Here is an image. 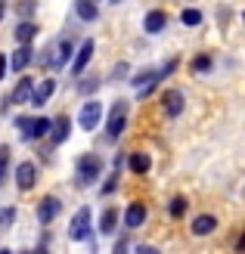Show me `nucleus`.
<instances>
[{"mask_svg":"<svg viewBox=\"0 0 245 254\" xmlns=\"http://www.w3.org/2000/svg\"><path fill=\"white\" fill-rule=\"evenodd\" d=\"M102 158L96 155V152H84V155H78V161H75V186L78 189H87V186H93L99 180V174H102Z\"/></svg>","mask_w":245,"mask_h":254,"instance_id":"obj_1","label":"nucleus"},{"mask_svg":"<svg viewBox=\"0 0 245 254\" xmlns=\"http://www.w3.org/2000/svg\"><path fill=\"white\" fill-rule=\"evenodd\" d=\"M47 50H50V56H47V53L41 56V65L59 71V68L72 59V53H75V41H72V37H59V41H56L53 47H47Z\"/></svg>","mask_w":245,"mask_h":254,"instance_id":"obj_2","label":"nucleus"},{"mask_svg":"<svg viewBox=\"0 0 245 254\" xmlns=\"http://www.w3.org/2000/svg\"><path fill=\"white\" fill-rule=\"evenodd\" d=\"M127 127V103L124 99H115L112 109H109V118H106V139L109 143H115Z\"/></svg>","mask_w":245,"mask_h":254,"instance_id":"obj_3","label":"nucleus"},{"mask_svg":"<svg viewBox=\"0 0 245 254\" xmlns=\"http://www.w3.org/2000/svg\"><path fill=\"white\" fill-rule=\"evenodd\" d=\"M93 236V226H90V208H78V214L72 217V226H69V239L72 242H87Z\"/></svg>","mask_w":245,"mask_h":254,"instance_id":"obj_4","label":"nucleus"},{"mask_svg":"<svg viewBox=\"0 0 245 254\" xmlns=\"http://www.w3.org/2000/svg\"><path fill=\"white\" fill-rule=\"evenodd\" d=\"M102 121V103L99 99H87V103L81 106L78 112V124H81V130H96V124Z\"/></svg>","mask_w":245,"mask_h":254,"instance_id":"obj_5","label":"nucleus"},{"mask_svg":"<svg viewBox=\"0 0 245 254\" xmlns=\"http://www.w3.org/2000/svg\"><path fill=\"white\" fill-rule=\"evenodd\" d=\"M37 223H44V226H50L59 214H62V201L56 198V195H47V198H41L37 201Z\"/></svg>","mask_w":245,"mask_h":254,"instance_id":"obj_6","label":"nucleus"},{"mask_svg":"<svg viewBox=\"0 0 245 254\" xmlns=\"http://www.w3.org/2000/svg\"><path fill=\"white\" fill-rule=\"evenodd\" d=\"M16 186H19V192H28V189L37 186V164L34 161H22L16 168Z\"/></svg>","mask_w":245,"mask_h":254,"instance_id":"obj_7","label":"nucleus"},{"mask_svg":"<svg viewBox=\"0 0 245 254\" xmlns=\"http://www.w3.org/2000/svg\"><path fill=\"white\" fill-rule=\"evenodd\" d=\"M56 93V81L53 78H47V81H41L37 87H31V96H28V103L34 106V109H44L47 103H50V96Z\"/></svg>","mask_w":245,"mask_h":254,"instance_id":"obj_8","label":"nucleus"},{"mask_svg":"<svg viewBox=\"0 0 245 254\" xmlns=\"http://www.w3.org/2000/svg\"><path fill=\"white\" fill-rule=\"evenodd\" d=\"M146 217H149V211H146L143 201H131L127 211H124V226L127 230H140V226L146 223Z\"/></svg>","mask_w":245,"mask_h":254,"instance_id":"obj_9","label":"nucleus"},{"mask_svg":"<svg viewBox=\"0 0 245 254\" xmlns=\"http://www.w3.org/2000/svg\"><path fill=\"white\" fill-rule=\"evenodd\" d=\"M162 103H164L167 118H180V115H183V109H186V99H183L180 90H164L162 93Z\"/></svg>","mask_w":245,"mask_h":254,"instance_id":"obj_10","label":"nucleus"},{"mask_svg":"<svg viewBox=\"0 0 245 254\" xmlns=\"http://www.w3.org/2000/svg\"><path fill=\"white\" fill-rule=\"evenodd\" d=\"M69 130H72V118H66V115H59V118H53V124H50V146H62L69 139Z\"/></svg>","mask_w":245,"mask_h":254,"instance_id":"obj_11","label":"nucleus"},{"mask_svg":"<svg viewBox=\"0 0 245 254\" xmlns=\"http://www.w3.org/2000/svg\"><path fill=\"white\" fill-rule=\"evenodd\" d=\"M90 56H93V41H81V47H75V59H72V74H75V78L84 74Z\"/></svg>","mask_w":245,"mask_h":254,"instance_id":"obj_12","label":"nucleus"},{"mask_svg":"<svg viewBox=\"0 0 245 254\" xmlns=\"http://www.w3.org/2000/svg\"><path fill=\"white\" fill-rule=\"evenodd\" d=\"M31 59H34V47H31V44H19V47H16V53L6 59V65H9L12 71H25Z\"/></svg>","mask_w":245,"mask_h":254,"instance_id":"obj_13","label":"nucleus"},{"mask_svg":"<svg viewBox=\"0 0 245 254\" xmlns=\"http://www.w3.org/2000/svg\"><path fill=\"white\" fill-rule=\"evenodd\" d=\"M31 87H34V81L28 78V74H22V78L16 81V87H12V93H9V103H28V96H31Z\"/></svg>","mask_w":245,"mask_h":254,"instance_id":"obj_14","label":"nucleus"},{"mask_svg":"<svg viewBox=\"0 0 245 254\" xmlns=\"http://www.w3.org/2000/svg\"><path fill=\"white\" fill-rule=\"evenodd\" d=\"M164 25H167V16L162 9H152V12H146V19H143V28H146V34H162L164 31Z\"/></svg>","mask_w":245,"mask_h":254,"instance_id":"obj_15","label":"nucleus"},{"mask_svg":"<svg viewBox=\"0 0 245 254\" xmlns=\"http://www.w3.org/2000/svg\"><path fill=\"white\" fill-rule=\"evenodd\" d=\"M217 230V217L214 214H199L196 220H192V236H211Z\"/></svg>","mask_w":245,"mask_h":254,"instance_id":"obj_16","label":"nucleus"},{"mask_svg":"<svg viewBox=\"0 0 245 254\" xmlns=\"http://www.w3.org/2000/svg\"><path fill=\"white\" fill-rule=\"evenodd\" d=\"M75 12H78L81 22H96L99 19V6L93 0H75Z\"/></svg>","mask_w":245,"mask_h":254,"instance_id":"obj_17","label":"nucleus"},{"mask_svg":"<svg viewBox=\"0 0 245 254\" xmlns=\"http://www.w3.org/2000/svg\"><path fill=\"white\" fill-rule=\"evenodd\" d=\"M124 161H127V168H131V174H140V177L149 174V168H152V158L146 155V152H134V155L124 158Z\"/></svg>","mask_w":245,"mask_h":254,"instance_id":"obj_18","label":"nucleus"},{"mask_svg":"<svg viewBox=\"0 0 245 254\" xmlns=\"http://www.w3.org/2000/svg\"><path fill=\"white\" fill-rule=\"evenodd\" d=\"M50 118H31V127H28V133H25V139L28 143H34V139H44L47 133H50Z\"/></svg>","mask_w":245,"mask_h":254,"instance_id":"obj_19","label":"nucleus"},{"mask_svg":"<svg viewBox=\"0 0 245 254\" xmlns=\"http://www.w3.org/2000/svg\"><path fill=\"white\" fill-rule=\"evenodd\" d=\"M115 230H118V211L115 208H106L99 217V233L102 236H115Z\"/></svg>","mask_w":245,"mask_h":254,"instance_id":"obj_20","label":"nucleus"},{"mask_svg":"<svg viewBox=\"0 0 245 254\" xmlns=\"http://www.w3.org/2000/svg\"><path fill=\"white\" fill-rule=\"evenodd\" d=\"M34 34H37V25H34V22L25 19V22L16 25V41H19V44H31V37H34Z\"/></svg>","mask_w":245,"mask_h":254,"instance_id":"obj_21","label":"nucleus"},{"mask_svg":"<svg viewBox=\"0 0 245 254\" xmlns=\"http://www.w3.org/2000/svg\"><path fill=\"white\" fill-rule=\"evenodd\" d=\"M211 65H214V59H211L208 53H199V56H192V59H189V68L196 71V74H208Z\"/></svg>","mask_w":245,"mask_h":254,"instance_id":"obj_22","label":"nucleus"},{"mask_svg":"<svg viewBox=\"0 0 245 254\" xmlns=\"http://www.w3.org/2000/svg\"><path fill=\"white\" fill-rule=\"evenodd\" d=\"M167 214H171L174 220L183 217V214H186V198H183V195H174L171 201H167Z\"/></svg>","mask_w":245,"mask_h":254,"instance_id":"obj_23","label":"nucleus"},{"mask_svg":"<svg viewBox=\"0 0 245 254\" xmlns=\"http://www.w3.org/2000/svg\"><path fill=\"white\" fill-rule=\"evenodd\" d=\"M180 22H183L186 28H196V25H202V12L192 9V6H186L183 12H180Z\"/></svg>","mask_w":245,"mask_h":254,"instance_id":"obj_24","label":"nucleus"},{"mask_svg":"<svg viewBox=\"0 0 245 254\" xmlns=\"http://www.w3.org/2000/svg\"><path fill=\"white\" fill-rule=\"evenodd\" d=\"M99 90V78H87L78 84V96H90V93H96Z\"/></svg>","mask_w":245,"mask_h":254,"instance_id":"obj_25","label":"nucleus"},{"mask_svg":"<svg viewBox=\"0 0 245 254\" xmlns=\"http://www.w3.org/2000/svg\"><path fill=\"white\" fill-rule=\"evenodd\" d=\"M6 171H9V146H0V186L6 180Z\"/></svg>","mask_w":245,"mask_h":254,"instance_id":"obj_26","label":"nucleus"},{"mask_svg":"<svg viewBox=\"0 0 245 254\" xmlns=\"http://www.w3.org/2000/svg\"><path fill=\"white\" fill-rule=\"evenodd\" d=\"M12 127L22 133V139H25V133H28V127H31V118L28 115H19V118H12Z\"/></svg>","mask_w":245,"mask_h":254,"instance_id":"obj_27","label":"nucleus"},{"mask_svg":"<svg viewBox=\"0 0 245 254\" xmlns=\"http://www.w3.org/2000/svg\"><path fill=\"white\" fill-rule=\"evenodd\" d=\"M12 220H16V208H3V211H0V226H3V230H9Z\"/></svg>","mask_w":245,"mask_h":254,"instance_id":"obj_28","label":"nucleus"},{"mask_svg":"<svg viewBox=\"0 0 245 254\" xmlns=\"http://www.w3.org/2000/svg\"><path fill=\"white\" fill-rule=\"evenodd\" d=\"M134 254H162V251L152 248V245H146V242H137V245H134Z\"/></svg>","mask_w":245,"mask_h":254,"instance_id":"obj_29","label":"nucleus"},{"mask_svg":"<svg viewBox=\"0 0 245 254\" xmlns=\"http://www.w3.org/2000/svg\"><path fill=\"white\" fill-rule=\"evenodd\" d=\"M47 245H50V233H47V236H41V242H37V251H31V254H50V248H47Z\"/></svg>","mask_w":245,"mask_h":254,"instance_id":"obj_30","label":"nucleus"},{"mask_svg":"<svg viewBox=\"0 0 245 254\" xmlns=\"http://www.w3.org/2000/svg\"><path fill=\"white\" fill-rule=\"evenodd\" d=\"M127 62H121V65H115V74H112V81H118V78H127Z\"/></svg>","mask_w":245,"mask_h":254,"instance_id":"obj_31","label":"nucleus"},{"mask_svg":"<svg viewBox=\"0 0 245 254\" xmlns=\"http://www.w3.org/2000/svg\"><path fill=\"white\" fill-rule=\"evenodd\" d=\"M127 245H131L127 239H118V242H115V251H112V254H127Z\"/></svg>","mask_w":245,"mask_h":254,"instance_id":"obj_32","label":"nucleus"},{"mask_svg":"<svg viewBox=\"0 0 245 254\" xmlns=\"http://www.w3.org/2000/svg\"><path fill=\"white\" fill-rule=\"evenodd\" d=\"M6 78V56H0V81Z\"/></svg>","mask_w":245,"mask_h":254,"instance_id":"obj_33","label":"nucleus"},{"mask_svg":"<svg viewBox=\"0 0 245 254\" xmlns=\"http://www.w3.org/2000/svg\"><path fill=\"white\" fill-rule=\"evenodd\" d=\"M242 248H245V236L239 233V236H236V251H242Z\"/></svg>","mask_w":245,"mask_h":254,"instance_id":"obj_34","label":"nucleus"},{"mask_svg":"<svg viewBox=\"0 0 245 254\" xmlns=\"http://www.w3.org/2000/svg\"><path fill=\"white\" fill-rule=\"evenodd\" d=\"M3 9H6V3H3V0H0V19H3Z\"/></svg>","mask_w":245,"mask_h":254,"instance_id":"obj_35","label":"nucleus"},{"mask_svg":"<svg viewBox=\"0 0 245 254\" xmlns=\"http://www.w3.org/2000/svg\"><path fill=\"white\" fill-rule=\"evenodd\" d=\"M0 254H12V251H9V248H0Z\"/></svg>","mask_w":245,"mask_h":254,"instance_id":"obj_36","label":"nucleus"},{"mask_svg":"<svg viewBox=\"0 0 245 254\" xmlns=\"http://www.w3.org/2000/svg\"><path fill=\"white\" fill-rule=\"evenodd\" d=\"M112 3H121V0H112Z\"/></svg>","mask_w":245,"mask_h":254,"instance_id":"obj_37","label":"nucleus"},{"mask_svg":"<svg viewBox=\"0 0 245 254\" xmlns=\"http://www.w3.org/2000/svg\"><path fill=\"white\" fill-rule=\"evenodd\" d=\"M22 254H31V251H22Z\"/></svg>","mask_w":245,"mask_h":254,"instance_id":"obj_38","label":"nucleus"},{"mask_svg":"<svg viewBox=\"0 0 245 254\" xmlns=\"http://www.w3.org/2000/svg\"><path fill=\"white\" fill-rule=\"evenodd\" d=\"M93 3H96V0H93Z\"/></svg>","mask_w":245,"mask_h":254,"instance_id":"obj_39","label":"nucleus"}]
</instances>
